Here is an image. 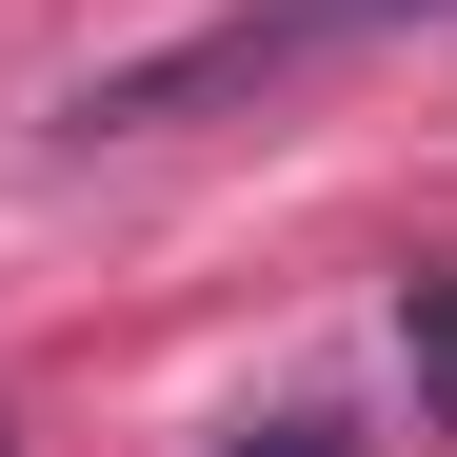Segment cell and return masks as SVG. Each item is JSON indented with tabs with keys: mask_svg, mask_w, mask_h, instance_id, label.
<instances>
[{
	"mask_svg": "<svg viewBox=\"0 0 457 457\" xmlns=\"http://www.w3.org/2000/svg\"><path fill=\"white\" fill-rule=\"evenodd\" d=\"M378 21H418V0H219V21H179L160 60H100L80 80V139H139V120H219V100H278L298 60H338Z\"/></svg>",
	"mask_w": 457,
	"mask_h": 457,
	"instance_id": "6da1fadb",
	"label": "cell"
},
{
	"mask_svg": "<svg viewBox=\"0 0 457 457\" xmlns=\"http://www.w3.org/2000/svg\"><path fill=\"white\" fill-rule=\"evenodd\" d=\"M239 457H358V437H338V418H319V398H298V418H259V437H239Z\"/></svg>",
	"mask_w": 457,
	"mask_h": 457,
	"instance_id": "7a4b0ae2",
	"label": "cell"
}]
</instances>
